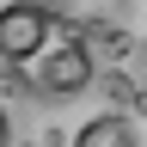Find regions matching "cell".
<instances>
[{"mask_svg": "<svg viewBox=\"0 0 147 147\" xmlns=\"http://www.w3.org/2000/svg\"><path fill=\"white\" fill-rule=\"evenodd\" d=\"M49 31H55V18H49V6H37V0H12V6H0V61L31 67L37 55L49 49Z\"/></svg>", "mask_w": 147, "mask_h": 147, "instance_id": "obj_1", "label": "cell"}, {"mask_svg": "<svg viewBox=\"0 0 147 147\" xmlns=\"http://www.w3.org/2000/svg\"><path fill=\"white\" fill-rule=\"evenodd\" d=\"M92 49L80 43V37H61V43H49L43 55H37V67H31V80L37 92H49V98H74V92H86L92 86Z\"/></svg>", "mask_w": 147, "mask_h": 147, "instance_id": "obj_2", "label": "cell"}, {"mask_svg": "<svg viewBox=\"0 0 147 147\" xmlns=\"http://www.w3.org/2000/svg\"><path fill=\"white\" fill-rule=\"evenodd\" d=\"M49 18H61V25H74V31H104L110 37L129 18V0H55Z\"/></svg>", "mask_w": 147, "mask_h": 147, "instance_id": "obj_3", "label": "cell"}, {"mask_svg": "<svg viewBox=\"0 0 147 147\" xmlns=\"http://www.w3.org/2000/svg\"><path fill=\"white\" fill-rule=\"evenodd\" d=\"M74 147H141V141H135V123H129V117L104 110V117H86V123H80Z\"/></svg>", "mask_w": 147, "mask_h": 147, "instance_id": "obj_4", "label": "cell"}, {"mask_svg": "<svg viewBox=\"0 0 147 147\" xmlns=\"http://www.w3.org/2000/svg\"><path fill=\"white\" fill-rule=\"evenodd\" d=\"M0 147H6V110H0Z\"/></svg>", "mask_w": 147, "mask_h": 147, "instance_id": "obj_5", "label": "cell"}]
</instances>
